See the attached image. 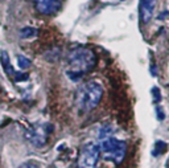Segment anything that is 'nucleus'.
<instances>
[{"label":"nucleus","mask_w":169,"mask_h":168,"mask_svg":"<svg viewBox=\"0 0 169 168\" xmlns=\"http://www.w3.org/2000/svg\"><path fill=\"white\" fill-rule=\"evenodd\" d=\"M96 57L94 52L84 46H77L67 56V68L66 75L71 81H79L88 71L95 68Z\"/></svg>","instance_id":"obj_1"},{"label":"nucleus","mask_w":169,"mask_h":168,"mask_svg":"<svg viewBox=\"0 0 169 168\" xmlns=\"http://www.w3.org/2000/svg\"><path fill=\"white\" fill-rule=\"evenodd\" d=\"M103 97V87L96 81H87L78 87L75 94V106L81 114L92 111Z\"/></svg>","instance_id":"obj_2"},{"label":"nucleus","mask_w":169,"mask_h":168,"mask_svg":"<svg viewBox=\"0 0 169 168\" xmlns=\"http://www.w3.org/2000/svg\"><path fill=\"white\" fill-rule=\"evenodd\" d=\"M127 154V143L124 141L106 137L100 143V155L106 162H111L114 164H120Z\"/></svg>","instance_id":"obj_3"},{"label":"nucleus","mask_w":169,"mask_h":168,"mask_svg":"<svg viewBox=\"0 0 169 168\" xmlns=\"http://www.w3.org/2000/svg\"><path fill=\"white\" fill-rule=\"evenodd\" d=\"M99 158H100V146L95 144V143H86L79 150L78 167L92 168L98 164Z\"/></svg>","instance_id":"obj_4"},{"label":"nucleus","mask_w":169,"mask_h":168,"mask_svg":"<svg viewBox=\"0 0 169 168\" xmlns=\"http://www.w3.org/2000/svg\"><path fill=\"white\" fill-rule=\"evenodd\" d=\"M34 7L42 15H53L62 7V0H34Z\"/></svg>","instance_id":"obj_5"},{"label":"nucleus","mask_w":169,"mask_h":168,"mask_svg":"<svg viewBox=\"0 0 169 168\" xmlns=\"http://www.w3.org/2000/svg\"><path fill=\"white\" fill-rule=\"evenodd\" d=\"M42 127H44V126H42ZM42 127H41V130L31 129L29 131H28V134H27L28 141H29L32 144H34V146H37V147H42L44 144H45V143H46V137H48V134L53 131V129L45 130V129H42Z\"/></svg>","instance_id":"obj_6"},{"label":"nucleus","mask_w":169,"mask_h":168,"mask_svg":"<svg viewBox=\"0 0 169 168\" xmlns=\"http://www.w3.org/2000/svg\"><path fill=\"white\" fill-rule=\"evenodd\" d=\"M156 2L157 0H142L140 3V19L144 24H147L151 20L156 7Z\"/></svg>","instance_id":"obj_7"},{"label":"nucleus","mask_w":169,"mask_h":168,"mask_svg":"<svg viewBox=\"0 0 169 168\" xmlns=\"http://www.w3.org/2000/svg\"><path fill=\"white\" fill-rule=\"evenodd\" d=\"M0 64H2V66H3V69L4 71L7 73L8 77H13V74H15V70H13V68H12L11 65V60H9V56H8V53L5 50H2L0 52Z\"/></svg>","instance_id":"obj_8"},{"label":"nucleus","mask_w":169,"mask_h":168,"mask_svg":"<svg viewBox=\"0 0 169 168\" xmlns=\"http://www.w3.org/2000/svg\"><path fill=\"white\" fill-rule=\"evenodd\" d=\"M37 29L36 28H31V27H25L23 28L21 31H20V36H21V38H31V37H34V36H37Z\"/></svg>","instance_id":"obj_9"},{"label":"nucleus","mask_w":169,"mask_h":168,"mask_svg":"<svg viewBox=\"0 0 169 168\" xmlns=\"http://www.w3.org/2000/svg\"><path fill=\"white\" fill-rule=\"evenodd\" d=\"M17 64H19V68L20 69H28L31 65H32V62H31V60L29 58H27L25 56H17Z\"/></svg>","instance_id":"obj_10"},{"label":"nucleus","mask_w":169,"mask_h":168,"mask_svg":"<svg viewBox=\"0 0 169 168\" xmlns=\"http://www.w3.org/2000/svg\"><path fill=\"white\" fill-rule=\"evenodd\" d=\"M165 148H167V143L159 141V142H156V144H155V151H153V154H155V155H160V154H163L164 151H165Z\"/></svg>","instance_id":"obj_11"},{"label":"nucleus","mask_w":169,"mask_h":168,"mask_svg":"<svg viewBox=\"0 0 169 168\" xmlns=\"http://www.w3.org/2000/svg\"><path fill=\"white\" fill-rule=\"evenodd\" d=\"M12 78H13L16 82H23V81H27V79L29 78V75H28L27 73H16L15 71V74H13Z\"/></svg>","instance_id":"obj_12"},{"label":"nucleus","mask_w":169,"mask_h":168,"mask_svg":"<svg viewBox=\"0 0 169 168\" xmlns=\"http://www.w3.org/2000/svg\"><path fill=\"white\" fill-rule=\"evenodd\" d=\"M152 94H155V101L159 102L160 99H161V94H160V90L157 89V87H153L152 89Z\"/></svg>","instance_id":"obj_13"},{"label":"nucleus","mask_w":169,"mask_h":168,"mask_svg":"<svg viewBox=\"0 0 169 168\" xmlns=\"http://www.w3.org/2000/svg\"><path fill=\"white\" fill-rule=\"evenodd\" d=\"M156 111H157V117H159V119H160V121H163V119L165 118V114H164L163 111H161L160 106H159V107H156Z\"/></svg>","instance_id":"obj_14"}]
</instances>
